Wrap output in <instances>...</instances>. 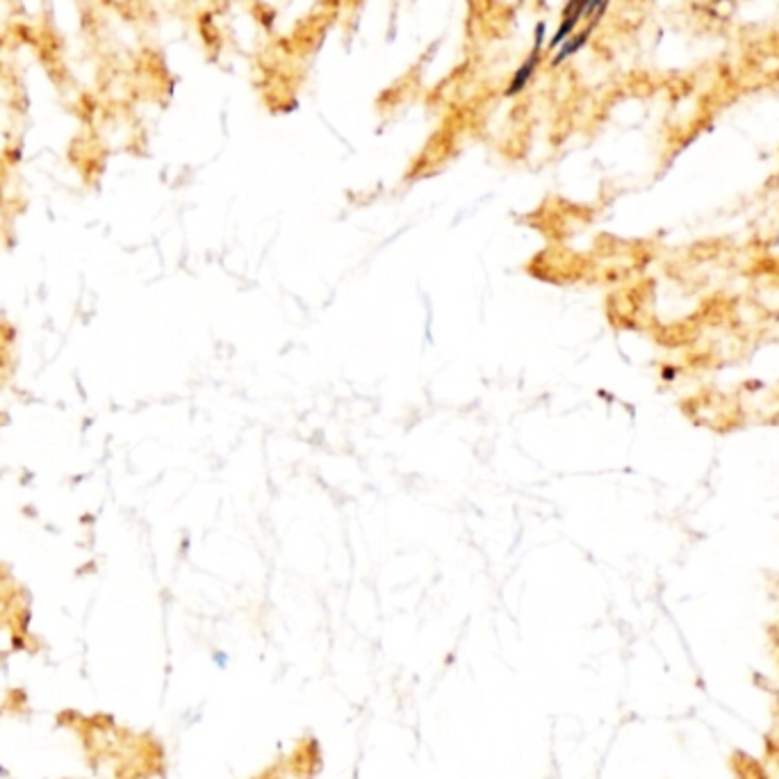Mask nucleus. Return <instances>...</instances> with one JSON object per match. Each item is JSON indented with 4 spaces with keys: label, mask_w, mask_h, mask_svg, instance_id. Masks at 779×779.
<instances>
[{
    "label": "nucleus",
    "mask_w": 779,
    "mask_h": 779,
    "mask_svg": "<svg viewBox=\"0 0 779 779\" xmlns=\"http://www.w3.org/2000/svg\"><path fill=\"white\" fill-rule=\"evenodd\" d=\"M289 768L292 770H295V775L297 777H304V779H308V777H312L314 772H318L320 770V747H318V743H304V745H299L297 750H295V757H292L289 759Z\"/></svg>",
    "instance_id": "obj_1"
},
{
    "label": "nucleus",
    "mask_w": 779,
    "mask_h": 779,
    "mask_svg": "<svg viewBox=\"0 0 779 779\" xmlns=\"http://www.w3.org/2000/svg\"><path fill=\"white\" fill-rule=\"evenodd\" d=\"M543 33H545V26H541V28H539V35H535V48L531 51L529 60L522 64V69L518 71V76L514 78V83H510L508 94H518V91H522V87H524V85H527V81L531 78V73L535 71V66H539V62H541V44H543Z\"/></svg>",
    "instance_id": "obj_2"
},
{
    "label": "nucleus",
    "mask_w": 779,
    "mask_h": 779,
    "mask_svg": "<svg viewBox=\"0 0 779 779\" xmlns=\"http://www.w3.org/2000/svg\"><path fill=\"white\" fill-rule=\"evenodd\" d=\"M734 770H737L739 779H766V772L762 770V766L757 762H752L750 757H743V754H739V757L734 759Z\"/></svg>",
    "instance_id": "obj_3"
}]
</instances>
